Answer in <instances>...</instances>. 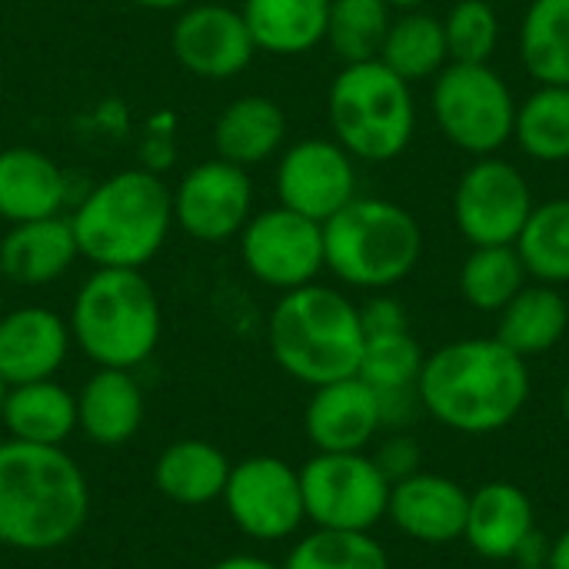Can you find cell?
Here are the masks:
<instances>
[{"label": "cell", "instance_id": "obj_1", "mask_svg": "<svg viewBox=\"0 0 569 569\" xmlns=\"http://www.w3.org/2000/svg\"><path fill=\"white\" fill-rule=\"evenodd\" d=\"M530 390L527 360L497 337L453 340L433 350L417 380L423 413L463 437L507 430L523 413Z\"/></svg>", "mask_w": 569, "mask_h": 569}, {"label": "cell", "instance_id": "obj_2", "mask_svg": "<svg viewBox=\"0 0 569 569\" xmlns=\"http://www.w3.org/2000/svg\"><path fill=\"white\" fill-rule=\"evenodd\" d=\"M90 517V483L63 447L0 443V547L50 553Z\"/></svg>", "mask_w": 569, "mask_h": 569}, {"label": "cell", "instance_id": "obj_3", "mask_svg": "<svg viewBox=\"0 0 569 569\" xmlns=\"http://www.w3.org/2000/svg\"><path fill=\"white\" fill-rule=\"evenodd\" d=\"M67 217L83 260L143 270L173 230V197L153 170L127 167L90 187Z\"/></svg>", "mask_w": 569, "mask_h": 569}, {"label": "cell", "instance_id": "obj_4", "mask_svg": "<svg viewBox=\"0 0 569 569\" xmlns=\"http://www.w3.org/2000/svg\"><path fill=\"white\" fill-rule=\"evenodd\" d=\"M267 343L277 367L307 387L357 377L363 357L360 307L323 283L280 293L267 320Z\"/></svg>", "mask_w": 569, "mask_h": 569}, {"label": "cell", "instance_id": "obj_5", "mask_svg": "<svg viewBox=\"0 0 569 569\" xmlns=\"http://www.w3.org/2000/svg\"><path fill=\"white\" fill-rule=\"evenodd\" d=\"M67 323L93 367L137 370L160 347L163 310L143 270L93 267L73 297Z\"/></svg>", "mask_w": 569, "mask_h": 569}, {"label": "cell", "instance_id": "obj_6", "mask_svg": "<svg viewBox=\"0 0 569 569\" xmlns=\"http://www.w3.org/2000/svg\"><path fill=\"white\" fill-rule=\"evenodd\" d=\"M327 270L353 287L383 293L403 283L423 257L417 217L383 197H353L323 223Z\"/></svg>", "mask_w": 569, "mask_h": 569}, {"label": "cell", "instance_id": "obj_7", "mask_svg": "<svg viewBox=\"0 0 569 569\" xmlns=\"http://www.w3.org/2000/svg\"><path fill=\"white\" fill-rule=\"evenodd\" d=\"M333 140L363 163H390L417 133L413 87L383 60L343 63L327 93Z\"/></svg>", "mask_w": 569, "mask_h": 569}, {"label": "cell", "instance_id": "obj_8", "mask_svg": "<svg viewBox=\"0 0 569 569\" xmlns=\"http://www.w3.org/2000/svg\"><path fill=\"white\" fill-rule=\"evenodd\" d=\"M440 133L470 157H493L513 140L517 100L490 63H447L430 87Z\"/></svg>", "mask_w": 569, "mask_h": 569}, {"label": "cell", "instance_id": "obj_9", "mask_svg": "<svg viewBox=\"0 0 569 569\" xmlns=\"http://www.w3.org/2000/svg\"><path fill=\"white\" fill-rule=\"evenodd\" d=\"M307 523L320 530L373 533L387 520L390 480L373 457L363 453H313L300 467Z\"/></svg>", "mask_w": 569, "mask_h": 569}, {"label": "cell", "instance_id": "obj_10", "mask_svg": "<svg viewBox=\"0 0 569 569\" xmlns=\"http://www.w3.org/2000/svg\"><path fill=\"white\" fill-rule=\"evenodd\" d=\"M220 503L230 523L257 543L290 540L307 523L300 467L270 453L233 463Z\"/></svg>", "mask_w": 569, "mask_h": 569}, {"label": "cell", "instance_id": "obj_11", "mask_svg": "<svg viewBox=\"0 0 569 569\" xmlns=\"http://www.w3.org/2000/svg\"><path fill=\"white\" fill-rule=\"evenodd\" d=\"M237 240L247 273L270 290L287 293L317 283V277L327 270L323 223L280 203L270 210H253Z\"/></svg>", "mask_w": 569, "mask_h": 569}, {"label": "cell", "instance_id": "obj_12", "mask_svg": "<svg viewBox=\"0 0 569 569\" xmlns=\"http://www.w3.org/2000/svg\"><path fill=\"white\" fill-rule=\"evenodd\" d=\"M533 207L527 177L500 157H477L453 190V223L470 247L517 243Z\"/></svg>", "mask_w": 569, "mask_h": 569}, {"label": "cell", "instance_id": "obj_13", "mask_svg": "<svg viewBox=\"0 0 569 569\" xmlns=\"http://www.w3.org/2000/svg\"><path fill=\"white\" fill-rule=\"evenodd\" d=\"M173 197V227H180L197 243H227L237 240L247 220L253 217V180L250 170L227 160H203L190 167Z\"/></svg>", "mask_w": 569, "mask_h": 569}, {"label": "cell", "instance_id": "obj_14", "mask_svg": "<svg viewBox=\"0 0 569 569\" xmlns=\"http://www.w3.org/2000/svg\"><path fill=\"white\" fill-rule=\"evenodd\" d=\"M273 183L280 207L327 223L357 197V160L337 140L307 137L280 150Z\"/></svg>", "mask_w": 569, "mask_h": 569}, {"label": "cell", "instance_id": "obj_15", "mask_svg": "<svg viewBox=\"0 0 569 569\" xmlns=\"http://www.w3.org/2000/svg\"><path fill=\"white\" fill-rule=\"evenodd\" d=\"M170 50L173 60L200 80L240 77L257 57V43L240 7L227 3L183 7L170 30Z\"/></svg>", "mask_w": 569, "mask_h": 569}, {"label": "cell", "instance_id": "obj_16", "mask_svg": "<svg viewBox=\"0 0 569 569\" xmlns=\"http://www.w3.org/2000/svg\"><path fill=\"white\" fill-rule=\"evenodd\" d=\"M303 430L317 453H363L383 430L380 397L360 377L313 387Z\"/></svg>", "mask_w": 569, "mask_h": 569}, {"label": "cell", "instance_id": "obj_17", "mask_svg": "<svg viewBox=\"0 0 569 569\" xmlns=\"http://www.w3.org/2000/svg\"><path fill=\"white\" fill-rule=\"evenodd\" d=\"M73 347L70 323L50 307L27 303L0 317V377L7 387L50 380Z\"/></svg>", "mask_w": 569, "mask_h": 569}, {"label": "cell", "instance_id": "obj_18", "mask_svg": "<svg viewBox=\"0 0 569 569\" xmlns=\"http://www.w3.org/2000/svg\"><path fill=\"white\" fill-rule=\"evenodd\" d=\"M467 507H470V493L457 480L420 470L390 487L387 520L403 537L427 547H440V543L463 540Z\"/></svg>", "mask_w": 569, "mask_h": 569}, {"label": "cell", "instance_id": "obj_19", "mask_svg": "<svg viewBox=\"0 0 569 569\" xmlns=\"http://www.w3.org/2000/svg\"><path fill=\"white\" fill-rule=\"evenodd\" d=\"M533 530L537 510L523 487L510 480H490L470 493L463 540L480 560L513 563Z\"/></svg>", "mask_w": 569, "mask_h": 569}, {"label": "cell", "instance_id": "obj_20", "mask_svg": "<svg viewBox=\"0 0 569 569\" xmlns=\"http://www.w3.org/2000/svg\"><path fill=\"white\" fill-rule=\"evenodd\" d=\"M80 260L70 217L10 223L0 237V277L13 287H47Z\"/></svg>", "mask_w": 569, "mask_h": 569}, {"label": "cell", "instance_id": "obj_21", "mask_svg": "<svg viewBox=\"0 0 569 569\" xmlns=\"http://www.w3.org/2000/svg\"><path fill=\"white\" fill-rule=\"evenodd\" d=\"M67 173L37 147L17 143L0 150V220L27 223L67 213Z\"/></svg>", "mask_w": 569, "mask_h": 569}, {"label": "cell", "instance_id": "obj_22", "mask_svg": "<svg viewBox=\"0 0 569 569\" xmlns=\"http://www.w3.org/2000/svg\"><path fill=\"white\" fill-rule=\"evenodd\" d=\"M147 417L143 390L133 370L97 367L77 393V430L97 447L130 443Z\"/></svg>", "mask_w": 569, "mask_h": 569}, {"label": "cell", "instance_id": "obj_23", "mask_svg": "<svg viewBox=\"0 0 569 569\" xmlns=\"http://www.w3.org/2000/svg\"><path fill=\"white\" fill-rule=\"evenodd\" d=\"M287 140V113L273 97L243 93L213 120V150L220 160L253 170L273 160Z\"/></svg>", "mask_w": 569, "mask_h": 569}, {"label": "cell", "instance_id": "obj_24", "mask_svg": "<svg viewBox=\"0 0 569 569\" xmlns=\"http://www.w3.org/2000/svg\"><path fill=\"white\" fill-rule=\"evenodd\" d=\"M0 423L7 427L10 440L63 447L77 433V393L57 383V377L7 387Z\"/></svg>", "mask_w": 569, "mask_h": 569}, {"label": "cell", "instance_id": "obj_25", "mask_svg": "<svg viewBox=\"0 0 569 569\" xmlns=\"http://www.w3.org/2000/svg\"><path fill=\"white\" fill-rule=\"evenodd\" d=\"M569 333V303L560 287L527 283L500 313H497V340L517 357L530 360L560 347Z\"/></svg>", "mask_w": 569, "mask_h": 569}, {"label": "cell", "instance_id": "obj_26", "mask_svg": "<svg viewBox=\"0 0 569 569\" xmlns=\"http://www.w3.org/2000/svg\"><path fill=\"white\" fill-rule=\"evenodd\" d=\"M230 460L207 440H177L153 463V487L177 507H207L223 497Z\"/></svg>", "mask_w": 569, "mask_h": 569}, {"label": "cell", "instance_id": "obj_27", "mask_svg": "<svg viewBox=\"0 0 569 569\" xmlns=\"http://www.w3.org/2000/svg\"><path fill=\"white\" fill-rule=\"evenodd\" d=\"M240 13L257 50L297 57L327 40L330 0H243Z\"/></svg>", "mask_w": 569, "mask_h": 569}, {"label": "cell", "instance_id": "obj_28", "mask_svg": "<svg viewBox=\"0 0 569 569\" xmlns=\"http://www.w3.org/2000/svg\"><path fill=\"white\" fill-rule=\"evenodd\" d=\"M520 60L537 87H569V0H530L520 23Z\"/></svg>", "mask_w": 569, "mask_h": 569}, {"label": "cell", "instance_id": "obj_29", "mask_svg": "<svg viewBox=\"0 0 569 569\" xmlns=\"http://www.w3.org/2000/svg\"><path fill=\"white\" fill-rule=\"evenodd\" d=\"M377 60H383L410 87L420 80H433L450 63L443 20L427 10H403V17L390 20Z\"/></svg>", "mask_w": 569, "mask_h": 569}, {"label": "cell", "instance_id": "obj_30", "mask_svg": "<svg viewBox=\"0 0 569 569\" xmlns=\"http://www.w3.org/2000/svg\"><path fill=\"white\" fill-rule=\"evenodd\" d=\"M530 273L517 253V243L473 247L460 263V297L480 313H500L523 287Z\"/></svg>", "mask_w": 569, "mask_h": 569}, {"label": "cell", "instance_id": "obj_31", "mask_svg": "<svg viewBox=\"0 0 569 569\" xmlns=\"http://www.w3.org/2000/svg\"><path fill=\"white\" fill-rule=\"evenodd\" d=\"M517 253L537 283H569V197L537 203L517 237Z\"/></svg>", "mask_w": 569, "mask_h": 569}, {"label": "cell", "instance_id": "obj_32", "mask_svg": "<svg viewBox=\"0 0 569 569\" xmlns=\"http://www.w3.org/2000/svg\"><path fill=\"white\" fill-rule=\"evenodd\" d=\"M513 140L530 160H569V87H537L523 103H517Z\"/></svg>", "mask_w": 569, "mask_h": 569}, {"label": "cell", "instance_id": "obj_33", "mask_svg": "<svg viewBox=\"0 0 569 569\" xmlns=\"http://www.w3.org/2000/svg\"><path fill=\"white\" fill-rule=\"evenodd\" d=\"M283 569H390V557L373 533L313 527L287 553Z\"/></svg>", "mask_w": 569, "mask_h": 569}, {"label": "cell", "instance_id": "obj_34", "mask_svg": "<svg viewBox=\"0 0 569 569\" xmlns=\"http://www.w3.org/2000/svg\"><path fill=\"white\" fill-rule=\"evenodd\" d=\"M387 0H330L327 43L343 63L377 60L393 20Z\"/></svg>", "mask_w": 569, "mask_h": 569}, {"label": "cell", "instance_id": "obj_35", "mask_svg": "<svg viewBox=\"0 0 569 569\" xmlns=\"http://www.w3.org/2000/svg\"><path fill=\"white\" fill-rule=\"evenodd\" d=\"M423 360H427V353H423V347L417 343V337L410 330L380 333V337H367L357 377L367 387H373L377 393L413 390L417 380H420Z\"/></svg>", "mask_w": 569, "mask_h": 569}, {"label": "cell", "instance_id": "obj_36", "mask_svg": "<svg viewBox=\"0 0 569 569\" xmlns=\"http://www.w3.org/2000/svg\"><path fill=\"white\" fill-rule=\"evenodd\" d=\"M450 63H490L500 43V17L490 0H457L443 17Z\"/></svg>", "mask_w": 569, "mask_h": 569}, {"label": "cell", "instance_id": "obj_37", "mask_svg": "<svg viewBox=\"0 0 569 569\" xmlns=\"http://www.w3.org/2000/svg\"><path fill=\"white\" fill-rule=\"evenodd\" d=\"M370 457L380 467V473L390 480V487L407 480V477H413V473H420V463H423V450H420V443L407 430L387 437Z\"/></svg>", "mask_w": 569, "mask_h": 569}, {"label": "cell", "instance_id": "obj_38", "mask_svg": "<svg viewBox=\"0 0 569 569\" xmlns=\"http://www.w3.org/2000/svg\"><path fill=\"white\" fill-rule=\"evenodd\" d=\"M360 323H363V333H367V337L410 330L407 307H403L397 297H390V293H373V297L360 307Z\"/></svg>", "mask_w": 569, "mask_h": 569}, {"label": "cell", "instance_id": "obj_39", "mask_svg": "<svg viewBox=\"0 0 569 569\" xmlns=\"http://www.w3.org/2000/svg\"><path fill=\"white\" fill-rule=\"evenodd\" d=\"M380 397V420H383V430H407L420 413H423V403H420V393L417 387L413 390H390V393H377Z\"/></svg>", "mask_w": 569, "mask_h": 569}, {"label": "cell", "instance_id": "obj_40", "mask_svg": "<svg viewBox=\"0 0 569 569\" xmlns=\"http://www.w3.org/2000/svg\"><path fill=\"white\" fill-rule=\"evenodd\" d=\"M547 557H550V540L540 533V530H533L530 537H527V543L520 547V553H517V567H547Z\"/></svg>", "mask_w": 569, "mask_h": 569}, {"label": "cell", "instance_id": "obj_41", "mask_svg": "<svg viewBox=\"0 0 569 569\" xmlns=\"http://www.w3.org/2000/svg\"><path fill=\"white\" fill-rule=\"evenodd\" d=\"M210 569H283V567H277V563H273V560H267V557L237 553V557H223V560H217Z\"/></svg>", "mask_w": 569, "mask_h": 569}, {"label": "cell", "instance_id": "obj_42", "mask_svg": "<svg viewBox=\"0 0 569 569\" xmlns=\"http://www.w3.org/2000/svg\"><path fill=\"white\" fill-rule=\"evenodd\" d=\"M547 569H569V527L550 540V557H547Z\"/></svg>", "mask_w": 569, "mask_h": 569}, {"label": "cell", "instance_id": "obj_43", "mask_svg": "<svg viewBox=\"0 0 569 569\" xmlns=\"http://www.w3.org/2000/svg\"><path fill=\"white\" fill-rule=\"evenodd\" d=\"M130 3L133 7H143V10H183L193 0H130Z\"/></svg>", "mask_w": 569, "mask_h": 569}, {"label": "cell", "instance_id": "obj_44", "mask_svg": "<svg viewBox=\"0 0 569 569\" xmlns=\"http://www.w3.org/2000/svg\"><path fill=\"white\" fill-rule=\"evenodd\" d=\"M387 3H390L393 10H423L430 0H387Z\"/></svg>", "mask_w": 569, "mask_h": 569}, {"label": "cell", "instance_id": "obj_45", "mask_svg": "<svg viewBox=\"0 0 569 569\" xmlns=\"http://www.w3.org/2000/svg\"><path fill=\"white\" fill-rule=\"evenodd\" d=\"M563 417H567V423H569V380H567V387H563Z\"/></svg>", "mask_w": 569, "mask_h": 569}, {"label": "cell", "instance_id": "obj_46", "mask_svg": "<svg viewBox=\"0 0 569 569\" xmlns=\"http://www.w3.org/2000/svg\"><path fill=\"white\" fill-rule=\"evenodd\" d=\"M3 397H7V383H3V377H0V410H3Z\"/></svg>", "mask_w": 569, "mask_h": 569}, {"label": "cell", "instance_id": "obj_47", "mask_svg": "<svg viewBox=\"0 0 569 569\" xmlns=\"http://www.w3.org/2000/svg\"><path fill=\"white\" fill-rule=\"evenodd\" d=\"M507 569H547V567H517V563H510Z\"/></svg>", "mask_w": 569, "mask_h": 569}, {"label": "cell", "instance_id": "obj_48", "mask_svg": "<svg viewBox=\"0 0 569 569\" xmlns=\"http://www.w3.org/2000/svg\"><path fill=\"white\" fill-rule=\"evenodd\" d=\"M0 317H3V293H0Z\"/></svg>", "mask_w": 569, "mask_h": 569}]
</instances>
